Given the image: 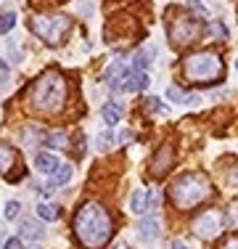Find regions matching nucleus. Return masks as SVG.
<instances>
[{
	"instance_id": "obj_20",
	"label": "nucleus",
	"mask_w": 238,
	"mask_h": 249,
	"mask_svg": "<svg viewBox=\"0 0 238 249\" xmlns=\"http://www.w3.org/2000/svg\"><path fill=\"white\" fill-rule=\"evenodd\" d=\"M71 173H74V170H71L69 164H58V170L51 175V186L58 188V186H64V183H69L71 180Z\"/></svg>"
},
{
	"instance_id": "obj_18",
	"label": "nucleus",
	"mask_w": 238,
	"mask_h": 249,
	"mask_svg": "<svg viewBox=\"0 0 238 249\" xmlns=\"http://www.w3.org/2000/svg\"><path fill=\"white\" fill-rule=\"evenodd\" d=\"M43 146H51V149H69V135L64 130H53V133H45Z\"/></svg>"
},
{
	"instance_id": "obj_25",
	"label": "nucleus",
	"mask_w": 238,
	"mask_h": 249,
	"mask_svg": "<svg viewBox=\"0 0 238 249\" xmlns=\"http://www.w3.org/2000/svg\"><path fill=\"white\" fill-rule=\"evenodd\" d=\"M143 104H146V109L151 111V114H164V111H167V106H162V101L153 98V96H151V98H146Z\"/></svg>"
},
{
	"instance_id": "obj_3",
	"label": "nucleus",
	"mask_w": 238,
	"mask_h": 249,
	"mask_svg": "<svg viewBox=\"0 0 238 249\" xmlns=\"http://www.w3.org/2000/svg\"><path fill=\"white\" fill-rule=\"evenodd\" d=\"M212 196V183L204 173H186L180 175L170 188V199L177 210L188 212L193 207L204 204L206 199Z\"/></svg>"
},
{
	"instance_id": "obj_33",
	"label": "nucleus",
	"mask_w": 238,
	"mask_h": 249,
	"mask_svg": "<svg viewBox=\"0 0 238 249\" xmlns=\"http://www.w3.org/2000/svg\"><path fill=\"white\" fill-rule=\"evenodd\" d=\"M130 138H133V133H130V130H124V133L122 135H119V141H122V143H127V141Z\"/></svg>"
},
{
	"instance_id": "obj_36",
	"label": "nucleus",
	"mask_w": 238,
	"mask_h": 249,
	"mask_svg": "<svg viewBox=\"0 0 238 249\" xmlns=\"http://www.w3.org/2000/svg\"><path fill=\"white\" fill-rule=\"evenodd\" d=\"M34 249H40V247H34Z\"/></svg>"
},
{
	"instance_id": "obj_19",
	"label": "nucleus",
	"mask_w": 238,
	"mask_h": 249,
	"mask_svg": "<svg viewBox=\"0 0 238 249\" xmlns=\"http://www.w3.org/2000/svg\"><path fill=\"white\" fill-rule=\"evenodd\" d=\"M37 217H43L48 223H56L61 217V207L58 204H51V201H40L37 204Z\"/></svg>"
},
{
	"instance_id": "obj_23",
	"label": "nucleus",
	"mask_w": 238,
	"mask_h": 249,
	"mask_svg": "<svg viewBox=\"0 0 238 249\" xmlns=\"http://www.w3.org/2000/svg\"><path fill=\"white\" fill-rule=\"evenodd\" d=\"M225 223H228L233 231H238V199H233V201H230L228 212H225Z\"/></svg>"
},
{
	"instance_id": "obj_10",
	"label": "nucleus",
	"mask_w": 238,
	"mask_h": 249,
	"mask_svg": "<svg viewBox=\"0 0 238 249\" xmlns=\"http://www.w3.org/2000/svg\"><path fill=\"white\" fill-rule=\"evenodd\" d=\"M148 88V74L146 72H138V69H127L124 72V80H122V90L124 93H140Z\"/></svg>"
},
{
	"instance_id": "obj_28",
	"label": "nucleus",
	"mask_w": 238,
	"mask_h": 249,
	"mask_svg": "<svg viewBox=\"0 0 238 249\" xmlns=\"http://www.w3.org/2000/svg\"><path fill=\"white\" fill-rule=\"evenodd\" d=\"M159 207V191L156 188H148V212H153Z\"/></svg>"
},
{
	"instance_id": "obj_2",
	"label": "nucleus",
	"mask_w": 238,
	"mask_h": 249,
	"mask_svg": "<svg viewBox=\"0 0 238 249\" xmlns=\"http://www.w3.org/2000/svg\"><path fill=\"white\" fill-rule=\"evenodd\" d=\"M67 96H69L67 77L58 69H48L32 82L27 104L34 111H40V114H58L64 109V104H67Z\"/></svg>"
},
{
	"instance_id": "obj_26",
	"label": "nucleus",
	"mask_w": 238,
	"mask_h": 249,
	"mask_svg": "<svg viewBox=\"0 0 238 249\" xmlns=\"http://www.w3.org/2000/svg\"><path fill=\"white\" fill-rule=\"evenodd\" d=\"M167 98H170V101H175V104H186V93H183L177 85L167 88Z\"/></svg>"
},
{
	"instance_id": "obj_16",
	"label": "nucleus",
	"mask_w": 238,
	"mask_h": 249,
	"mask_svg": "<svg viewBox=\"0 0 238 249\" xmlns=\"http://www.w3.org/2000/svg\"><path fill=\"white\" fill-rule=\"evenodd\" d=\"M101 114H103V122L106 124H117L119 120H122L124 109H122V104H117V101H109V104H103Z\"/></svg>"
},
{
	"instance_id": "obj_17",
	"label": "nucleus",
	"mask_w": 238,
	"mask_h": 249,
	"mask_svg": "<svg viewBox=\"0 0 238 249\" xmlns=\"http://www.w3.org/2000/svg\"><path fill=\"white\" fill-rule=\"evenodd\" d=\"M130 210H133L135 215H146L148 212V188H138V191L133 194V199H130Z\"/></svg>"
},
{
	"instance_id": "obj_24",
	"label": "nucleus",
	"mask_w": 238,
	"mask_h": 249,
	"mask_svg": "<svg viewBox=\"0 0 238 249\" xmlns=\"http://www.w3.org/2000/svg\"><path fill=\"white\" fill-rule=\"evenodd\" d=\"M16 24V14L8 11V14H0V35H8Z\"/></svg>"
},
{
	"instance_id": "obj_27",
	"label": "nucleus",
	"mask_w": 238,
	"mask_h": 249,
	"mask_svg": "<svg viewBox=\"0 0 238 249\" xmlns=\"http://www.w3.org/2000/svg\"><path fill=\"white\" fill-rule=\"evenodd\" d=\"M209 32H212L217 40H225V37H228V29L220 24V21H212V24H209Z\"/></svg>"
},
{
	"instance_id": "obj_21",
	"label": "nucleus",
	"mask_w": 238,
	"mask_h": 249,
	"mask_svg": "<svg viewBox=\"0 0 238 249\" xmlns=\"http://www.w3.org/2000/svg\"><path fill=\"white\" fill-rule=\"evenodd\" d=\"M111 146H114V133L111 130H103V133L95 135V149L98 151H109Z\"/></svg>"
},
{
	"instance_id": "obj_1",
	"label": "nucleus",
	"mask_w": 238,
	"mask_h": 249,
	"mask_svg": "<svg viewBox=\"0 0 238 249\" xmlns=\"http://www.w3.org/2000/svg\"><path fill=\"white\" fill-rule=\"evenodd\" d=\"M74 239L85 249H103L114 236V217L101 201H85L74 215Z\"/></svg>"
},
{
	"instance_id": "obj_14",
	"label": "nucleus",
	"mask_w": 238,
	"mask_h": 249,
	"mask_svg": "<svg viewBox=\"0 0 238 249\" xmlns=\"http://www.w3.org/2000/svg\"><path fill=\"white\" fill-rule=\"evenodd\" d=\"M58 157L56 154H51V151H40L37 157H34V167H37V173H43V175H53L58 170Z\"/></svg>"
},
{
	"instance_id": "obj_5",
	"label": "nucleus",
	"mask_w": 238,
	"mask_h": 249,
	"mask_svg": "<svg viewBox=\"0 0 238 249\" xmlns=\"http://www.w3.org/2000/svg\"><path fill=\"white\" fill-rule=\"evenodd\" d=\"M167 35L175 48H186V45L196 43L201 35V21L193 16L183 14V11H170V24H167Z\"/></svg>"
},
{
	"instance_id": "obj_29",
	"label": "nucleus",
	"mask_w": 238,
	"mask_h": 249,
	"mask_svg": "<svg viewBox=\"0 0 238 249\" xmlns=\"http://www.w3.org/2000/svg\"><path fill=\"white\" fill-rule=\"evenodd\" d=\"M3 249H24V244H21V236H14V239H5Z\"/></svg>"
},
{
	"instance_id": "obj_30",
	"label": "nucleus",
	"mask_w": 238,
	"mask_h": 249,
	"mask_svg": "<svg viewBox=\"0 0 238 249\" xmlns=\"http://www.w3.org/2000/svg\"><path fill=\"white\" fill-rule=\"evenodd\" d=\"M3 82H8V67H5V61L0 58V85Z\"/></svg>"
},
{
	"instance_id": "obj_13",
	"label": "nucleus",
	"mask_w": 238,
	"mask_h": 249,
	"mask_svg": "<svg viewBox=\"0 0 238 249\" xmlns=\"http://www.w3.org/2000/svg\"><path fill=\"white\" fill-rule=\"evenodd\" d=\"M124 72H127V67H124L122 61H114L109 69H106L103 74V82L111 88V90H122V80H124Z\"/></svg>"
},
{
	"instance_id": "obj_35",
	"label": "nucleus",
	"mask_w": 238,
	"mask_h": 249,
	"mask_svg": "<svg viewBox=\"0 0 238 249\" xmlns=\"http://www.w3.org/2000/svg\"><path fill=\"white\" fill-rule=\"evenodd\" d=\"M236 69H238V61H236Z\"/></svg>"
},
{
	"instance_id": "obj_4",
	"label": "nucleus",
	"mask_w": 238,
	"mask_h": 249,
	"mask_svg": "<svg viewBox=\"0 0 238 249\" xmlns=\"http://www.w3.org/2000/svg\"><path fill=\"white\" fill-rule=\"evenodd\" d=\"M222 74H225V64L217 51H196L183 58V77L188 82L212 85V82L222 80Z\"/></svg>"
},
{
	"instance_id": "obj_11",
	"label": "nucleus",
	"mask_w": 238,
	"mask_h": 249,
	"mask_svg": "<svg viewBox=\"0 0 238 249\" xmlns=\"http://www.w3.org/2000/svg\"><path fill=\"white\" fill-rule=\"evenodd\" d=\"M19 236L27 241H43L45 239V228L40 220H34V217H24L19 223Z\"/></svg>"
},
{
	"instance_id": "obj_31",
	"label": "nucleus",
	"mask_w": 238,
	"mask_h": 249,
	"mask_svg": "<svg viewBox=\"0 0 238 249\" xmlns=\"http://www.w3.org/2000/svg\"><path fill=\"white\" fill-rule=\"evenodd\" d=\"M188 5H190V8H196V11H199V14H201V16H206V8H204V5H201V0H188Z\"/></svg>"
},
{
	"instance_id": "obj_7",
	"label": "nucleus",
	"mask_w": 238,
	"mask_h": 249,
	"mask_svg": "<svg viewBox=\"0 0 238 249\" xmlns=\"http://www.w3.org/2000/svg\"><path fill=\"white\" fill-rule=\"evenodd\" d=\"M222 231H225V215L220 210H206L193 220V233L199 236V239H204V241L217 239Z\"/></svg>"
},
{
	"instance_id": "obj_15",
	"label": "nucleus",
	"mask_w": 238,
	"mask_h": 249,
	"mask_svg": "<svg viewBox=\"0 0 238 249\" xmlns=\"http://www.w3.org/2000/svg\"><path fill=\"white\" fill-rule=\"evenodd\" d=\"M153 56H156V48H153V45H146V48H140V51L133 56V69H138V72H146V69L151 67Z\"/></svg>"
},
{
	"instance_id": "obj_6",
	"label": "nucleus",
	"mask_w": 238,
	"mask_h": 249,
	"mask_svg": "<svg viewBox=\"0 0 238 249\" xmlns=\"http://www.w3.org/2000/svg\"><path fill=\"white\" fill-rule=\"evenodd\" d=\"M29 29H32L40 40H45L48 45H58V43H64V37L69 35L71 19H69V16H64V14H56V16H32V19H29Z\"/></svg>"
},
{
	"instance_id": "obj_34",
	"label": "nucleus",
	"mask_w": 238,
	"mask_h": 249,
	"mask_svg": "<svg viewBox=\"0 0 238 249\" xmlns=\"http://www.w3.org/2000/svg\"><path fill=\"white\" fill-rule=\"evenodd\" d=\"M170 249H190L188 244H183V241H172V247Z\"/></svg>"
},
{
	"instance_id": "obj_22",
	"label": "nucleus",
	"mask_w": 238,
	"mask_h": 249,
	"mask_svg": "<svg viewBox=\"0 0 238 249\" xmlns=\"http://www.w3.org/2000/svg\"><path fill=\"white\" fill-rule=\"evenodd\" d=\"M21 215V204L16 199H11V201H5V207H3V217L5 220H16V217Z\"/></svg>"
},
{
	"instance_id": "obj_32",
	"label": "nucleus",
	"mask_w": 238,
	"mask_h": 249,
	"mask_svg": "<svg viewBox=\"0 0 238 249\" xmlns=\"http://www.w3.org/2000/svg\"><path fill=\"white\" fill-rule=\"evenodd\" d=\"M222 249H238V236H230V239L222 244Z\"/></svg>"
},
{
	"instance_id": "obj_8",
	"label": "nucleus",
	"mask_w": 238,
	"mask_h": 249,
	"mask_svg": "<svg viewBox=\"0 0 238 249\" xmlns=\"http://www.w3.org/2000/svg\"><path fill=\"white\" fill-rule=\"evenodd\" d=\"M172 164H175V146L172 143L159 146L156 154L151 157V175L153 178H164L167 173H170Z\"/></svg>"
},
{
	"instance_id": "obj_12",
	"label": "nucleus",
	"mask_w": 238,
	"mask_h": 249,
	"mask_svg": "<svg viewBox=\"0 0 238 249\" xmlns=\"http://www.w3.org/2000/svg\"><path fill=\"white\" fill-rule=\"evenodd\" d=\"M138 236L140 241H146V244H151V241H156L159 236H162V223L156 220V217H143V220L138 223Z\"/></svg>"
},
{
	"instance_id": "obj_9",
	"label": "nucleus",
	"mask_w": 238,
	"mask_h": 249,
	"mask_svg": "<svg viewBox=\"0 0 238 249\" xmlns=\"http://www.w3.org/2000/svg\"><path fill=\"white\" fill-rule=\"evenodd\" d=\"M16 164H19V151H16L14 146H8V143H0V173L8 178L11 183H16L21 178L19 173H14Z\"/></svg>"
}]
</instances>
